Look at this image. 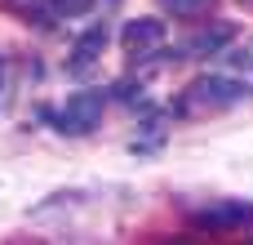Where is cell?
I'll return each mask as SVG.
<instances>
[{"mask_svg":"<svg viewBox=\"0 0 253 245\" xmlns=\"http://www.w3.org/2000/svg\"><path fill=\"white\" fill-rule=\"evenodd\" d=\"M245 223H253V205H245V201H218L196 214V228H209V232H231Z\"/></svg>","mask_w":253,"mask_h":245,"instance_id":"obj_4","label":"cell"},{"mask_svg":"<svg viewBox=\"0 0 253 245\" xmlns=\"http://www.w3.org/2000/svg\"><path fill=\"white\" fill-rule=\"evenodd\" d=\"M231 36H236V27L231 22H218V27H209V31H200L196 40H187V54H196V58H213V54H222L227 45H231Z\"/></svg>","mask_w":253,"mask_h":245,"instance_id":"obj_6","label":"cell"},{"mask_svg":"<svg viewBox=\"0 0 253 245\" xmlns=\"http://www.w3.org/2000/svg\"><path fill=\"white\" fill-rule=\"evenodd\" d=\"M102 107H107V94H102V89H80V94H71V98L62 103L58 129H62V134H89V129H98Z\"/></svg>","mask_w":253,"mask_h":245,"instance_id":"obj_2","label":"cell"},{"mask_svg":"<svg viewBox=\"0 0 253 245\" xmlns=\"http://www.w3.org/2000/svg\"><path fill=\"white\" fill-rule=\"evenodd\" d=\"M173 18H200V13H209L213 9V0H160Z\"/></svg>","mask_w":253,"mask_h":245,"instance_id":"obj_7","label":"cell"},{"mask_svg":"<svg viewBox=\"0 0 253 245\" xmlns=\"http://www.w3.org/2000/svg\"><path fill=\"white\" fill-rule=\"evenodd\" d=\"M49 4H53L58 18H80V13H89L98 0H49Z\"/></svg>","mask_w":253,"mask_h":245,"instance_id":"obj_8","label":"cell"},{"mask_svg":"<svg viewBox=\"0 0 253 245\" xmlns=\"http://www.w3.org/2000/svg\"><path fill=\"white\" fill-rule=\"evenodd\" d=\"M173 245H187V241H173Z\"/></svg>","mask_w":253,"mask_h":245,"instance_id":"obj_9","label":"cell"},{"mask_svg":"<svg viewBox=\"0 0 253 245\" xmlns=\"http://www.w3.org/2000/svg\"><path fill=\"white\" fill-rule=\"evenodd\" d=\"M120 45H125L129 58H147L151 49L165 45V22H160V18H133V22H125V31H120Z\"/></svg>","mask_w":253,"mask_h":245,"instance_id":"obj_3","label":"cell"},{"mask_svg":"<svg viewBox=\"0 0 253 245\" xmlns=\"http://www.w3.org/2000/svg\"><path fill=\"white\" fill-rule=\"evenodd\" d=\"M102 49H107V27H102V22H93V27L71 45V62H67V71H71V76H84V71L102 58Z\"/></svg>","mask_w":253,"mask_h":245,"instance_id":"obj_5","label":"cell"},{"mask_svg":"<svg viewBox=\"0 0 253 245\" xmlns=\"http://www.w3.org/2000/svg\"><path fill=\"white\" fill-rule=\"evenodd\" d=\"M253 89L245 80H231V76H200L191 89H187V103L182 107H191V112H222V107H236V103H245Z\"/></svg>","mask_w":253,"mask_h":245,"instance_id":"obj_1","label":"cell"}]
</instances>
